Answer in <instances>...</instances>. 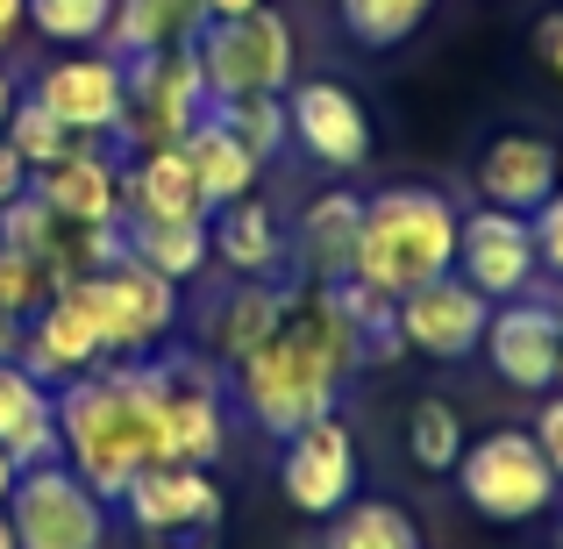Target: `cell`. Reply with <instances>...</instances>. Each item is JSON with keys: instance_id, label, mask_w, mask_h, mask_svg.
Segmentation results:
<instances>
[{"instance_id": "obj_1", "label": "cell", "mask_w": 563, "mask_h": 549, "mask_svg": "<svg viewBox=\"0 0 563 549\" xmlns=\"http://www.w3.org/2000/svg\"><path fill=\"white\" fill-rule=\"evenodd\" d=\"M357 371H372L364 329L314 286L286 307V321L257 350L229 358V399L243 407V421H257L264 436L286 442L292 428L335 414V399Z\"/></svg>"}, {"instance_id": "obj_2", "label": "cell", "mask_w": 563, "mask_h": 549, "mask_svg": "<svg viewBox=\"0 0 563 549\" xmlns=\"http://www.w3.org/2000/svg\"><path fill=\"white\" fill-rule=\"evenodd\" d=\"M51 407H57L65 464L79 471L108 507L151 464H172V385H165V364L157 358L86 371V378L57 385Z\"/></svg>"}, {"instance_id": "obj_3", "label": "cell", "mask_w": 563, "mask_h": 549, "mask_svg": "<svg viewBox=\"0 0 563 549\" xmlns=\"http://www.w3.org/2000/svg\"><path fill=\"white\" fill-rule=\"evenodd\" d=\"M456 229L464 207L435 186H385L364 200V229H357V264L350 272L364 286H378L385 300L428 286V278L456 272Z\"/></svg>"}, {"instance_id": "obj_4", "label": "cell", "mask_w": 563, "mask_h": 549, "mask_svg": "<svg viewBox=\"0 0 563 549\" xmlns=\"http://www.w3.org/2000/svg\"><path fill=\"white\" fill-rule=\"evenodd\" d=\"M71 300V315L93 329L100 343V364H136V358H157L179 329V286L157 278L151 264L136 257H114L100 272H79L57 286Z\"/></svg>"}, {"instance_id": "obj_5", "label": "cell", "mask_w": 563, "mask_h": 549, "mask_svg": "<svg viewBox=\"0 0 563 549\" xmlns=\"http://www.w3.org/2000/svg\"><path fill=\"white\" fill-rule=\"evenodd\" d=\"M450 479H456V493H464V507L485 514V521H499V528L542 521L563 499V479L550 471V457L536 450L528 428H493V436L464 442Z\"/></svg>"}, {"instance_id": "obj_6", "label": "cell", "mask_w": 563, "mask_h": 549, "mask_svg": "<svg viewBox=\"0 0 563 549\" xmlns=\"http://www.w3.org/2000/svg\"><path fill=\"white\" fill-rule=\"evenodd\" d=\"M192 57H200L207 100H243V94H286L300 43H292V22L264 0V8L235 14V22H200Z\"/></svg>"}, {"instance_id": "obj_7", "label": "cell", "mask_w": 563, "mask_h": 549, "mask_svg": "<svg viewBox=\"0 0 563 549\" xmlns=\"http://www.w3.org/2000/svg\"><path fill=\"white\" fill-rule=\"evenodd\" d=\"M207 108L214 100H207L192 43L129 57V100H122V122H114V143L122 151H172V143H186L207 122Z\"/></svg>"}, {"instance_id": "obj_8", "label": "cell", "mask_w": 563, "mask_h": 549, "mask_svg": "<svg viewBox=\"0 0 563 549\" xmlns=\"http://www.w3.org/2000/svg\"><path fill=\"white\" fill-rule=\"evenodd\" d=\"M14 549H108V499L65 464H29L8 493Z\"/></svg>"}, {"instance_id": "obj_9", "label": "cell", "mask_w": 563, "mask_h": 549, "mask_svg": "<svg viewBox=\"0 0 563 549\" xmlns=\"http://www.w3.org/2000/svg\"><path fill=\"white\" fill-rule=\"evenodd\" d=\"M357 479H364V457H357V436H350L343 414H321V421L292 428L286 450H278V493L307 521H329L335 507H350Z\"/></svg>"}, {"instance_id": "obj_10", "label": "cell", "mask_w": 563, "mask_h": 549, "mask_svg": "<svg viewBox=\"0 0 563 549\" xmlns=\"http://www.w3.org/2000/svg\"><path fill=\"white\" fill-rule=\"evenodd\" d=\"M286 143H300L329 172L372 165V114L343 79H292L286 86Z\"/></svg>"}, {"instance_id": "obj_11", "label": "cell", "mask_w": 563, "mask_h": 549, "mask_svg": "<svg viewBox=\"0 0 563 549\" xmlns=\"http://www.w3.org/2000/svg\"><path fill=\"white\" fill-rule=\"evenodd\" d=\"M456 278L478 286L493 307L536 293L542 257H536V229H528V215H507V207H471L464 229H456Z\"/></svg>"}, {"instance_id": "obj_12", "label": "cell", "mask_w": 563, "mask_h": 549, "mask_svg": "<svg viewBox=\"0 0 563 549\" xmlns=\"http://www.w3.org/2000/svg\"><path fill=\"white\" fill-rule=\"evenodd\" d=\"M393 321H399V343L413 350V358H435V364H456L478 350L485 321H493V300H485L478 286H464L456 272L428 278V286L399 293L393 300Z\"/></svg>"}, {"instance_id": "obj_13", "label": "cell", "mask_w": 563, "mask_h": 549, "mask_svg": "<svg viewBox=\"0 0 563 549\" xmlns=\"http://www.w3.org/2000/svg\"><path fill=\"white\" fill-rule=\"evenodd\" d=\"M29 100H43V108H51L79 143L114 136V122H122V100H129V65H122L114 51H71V57H57V65L36 72Z\"/></svg>"}, {"instance_id": "obj_14", "label": "cell", "mask_w": 563, "mask_h": 549, "mask_svg": "<svg viewBox=\"0 0 563 549\" xmlns=\"http://www.w3.org/2000/svg\"><path fill=\"white\" fill-rule=\"evenodd\" d=\"M114 507H122L151 542H172V536H214L229 499H221V485L207 479L200 464H151Z\"/></svg>"}, {"instance_id": "obj_15", "label": "cell", "mask_w": 563, "mask_h": 549, "mask_svg": "<svg viewBox=\"0 0 563 549\" xmlns=\"http://www.w3.org/2000/svg\"><path fill=\"white\" fill-rule=\"evenodd\" d=\"M478 358L493 364L499 385L514 393H550L556 385V307L521 293V300H499L493 321L478 336Z\"/></svg>"}, {"instance_id": "obj_16", "label": "cell", "mask_w": 563, "mask_h": 549, "mask_svg": "<svg viewBox=\"0 0 563 549\" xmlns=\"http://www.w3.org/2000/svg\"><path fill=\"white\" fill-rule=\"evenodd\" d=\"M478 200L485 207H507V215H536L542 200L556 193V143L550 136H528V129H507L478 151Z\"/></svg>"}, {"instance_id": "obj_17", "label": "cell", "mask_w": 563, "mask_h": 549, "mask_svg": "<svg viewBox=\"0 0 563 549\" xmlns=\"http://www.w3.org/2000/svg\"><path fill=\"white\" fill-rule=\"evenodd\" d=\"M29 193L51 207L57 221H122V165L93 143L65 151L57 165L29 172Z\"/></svg>"}, {"instance_id": "obj_18", "label": "cell", "mask_w": 563, "mask_h": 549, "mask_svg": "<svg viewBox=\"0 0 563 549\" xmlns=\"http://www.w3.org/2000/svg\"><path fill=\"white\" fill-rule=\"evenodd\" d=\"M207 250H214V257L229 264L235 278H278V272L292 264L286 229H278V215L257 200V193H243V200H221L214 215H207Z\"/></svg>"}, {"instance_id": "obj_19", "label": "cell", "mask_w": 563, "mask_h": 549, "mask_svg": "<svg viewBox=\"0 0 563 549\" xmlns=\"http://www.w3.org/2000/svg\"><path fill=\"white\" fill-rule=\"evenodd\" d=\"M14 364L57 393V385H71V378H86V371H100V343H93V329L71 315V300L57 293L51 307H36V315L22 321V358H14Z\"/></svg>"}, {"instance_id": "obj_20", "label": "cell", "mask_w": 563, "mask_h": 549, "mask_svg": "<svg viewBox=\"0 0 563 549\" xmlns=\"http://www.w3.org/2000/svg\"><path fill=\"white\" fill-rule=\"evenodd\" d=\"M122 221H207L200 179H192L186 151H136V165H122Z\"/></svg>"}, {"instance_id": "obj_21", "label": "cell", "mask_w": 563, "mask_h": 549, "mask_svg": "<svg viewBox=\"0 0 563 549\" xmlns=\"http://www.w3.org/2000/svg\"><path fill=\"white\" fill-rule=\"evenodd\" d=\"M357 229H364V193H321V200L300 215V229L286 235L292 264H300L314 286L350 278V264H357Z\"/></svg>"}, {"instance_id": "obj_22", "label": "cell", "mask_w": 563, "mask_h": 549, "mask_svg": "<svg viewBox=\"0 0 563 549\" xmlns=\"http://www.w3.org/2000/svg\"><path fill=\"white\" fill-rule=\"evenodd\" d=\"M0 450L14 457V464H51V457H65V442H57V407H51V385L29 378L22 364H0Z\"/></svg>"}, {"instance_id": "obj_23", "label": "cell", "mask_w": 563, "mask_h": 549, "mask_svg": "<svg viewBox=\"0 0 563 549\" xmlns=\"http://www.w3.org/2000/svg\"><path fill=\"white\" fill-rule=\"evenodd\" d=\"M292 300H300V293H292L286 278H235L229 300L207 315V343H214L221 358H243V350H257L264 336L286 321Z\"/></svg>"}, {"instance_id": "obj_24", "label": "cell", "mask_w": 563, "mask_h": 549, "mask_svg": "<svg viewBox=\"0 0 563 549\" xmlns=\"http://www.w3.org/2000/svg\"><path fill=\"white\" fill-rule=\"evenodd\" d=\"M207 22L200 0H114V22H108V43L129 65V57H151V51H172V43H192Z\"/></svg>"}, {"instance_id": "obj_25", "label": "cell", "mask_w": 563, "mask_h": 549, "mask_svg": "<svg viewBox=\"0 0 563 549\" xmlns=\"http://www.w3.org/2000/svg\"><path fill=\"white\" fill-rule=\"evenodd\" d=\"M186 151V165H192V179H200V200H207V215H214L221 200H243V193H257V157L243 151V143L229 136V129L214 122V114H207L200 129H192V136L179 143Z\"/></svg>"}, {"instance_id": "obj_26", "label": "cell", "mask_w": 563, "mask_h": 549, "mask_svg": "<svg viewBox=\"0 0 563 549\" xmlns=\"http://www.w3.org/2000/svg\"><path fill=\"white\" fill-rule=\"evenodd\" d=\"M122 243H129V257L151 264L157 278H172V286H186V278H200L207 264H214L207 221H122Z\"/></svg>"}, {"instance_id": "obj_27", "label": "cell", "mask_w": 563, "mask_h": 549, "mask_svg": "<svg viewBox=\"0 0 563 549\" xmlns=\"http://www.w3.org/2000/svg\"><path fill=\"white\" fill-rule=\"evenodd\" d=\"M321 549H421V521H413L399 499H350L329 514V536Z\"/></svg>"}, {"instance_id": "obj_28", "label": "cell", "mask_w": 563, "mask_h": 549, "mask_svg": "<svg viewBox=\"0 0 563 549\" xmlns=\"http://www.w3.org/2000/svg\"><path fill=\"white\" fill-rule=\"evenodd\" d=\"M407 457H413V471H428V479H450L456 457H464V414H456L450 399H413Z\"/></svg>"}, {"instance_id": "obj_29", "label": "cell", "mask_w": 563, "mask_h": 549, "mask_svg": "<svg viewBox=\"0 0 563 549\" xmlns=\"http://www.w3.org/2000/svg\"><path fill=\"white\" fill-rule=\"evenodd\" d=\"M214 114L221 129H229L235 143H243L257 165H272L278 151H286V94H243V100H214Z\"/></svg>"}, {"instance_id": "obj_30", "label": "cell", "mask_w": 563, "mask_h": 549, "mask_svg": "<svg viewBox=\"0 0 563 549\" xmlns=\"http://www.w3.org/2000/svg\"><path fill=\"white\" fill-rule=\"evenodd\" d=\"M435 14V0H343V36L357 51H399Z\"/></svg>"}, {"instance_id": "obj_31", "label": "cell", "mask_w": 563, "mask_h": 549, "mask_svg": "<svg viewBox=\"0 0 563 549\" xmlns=\"http://www.w3.org/2000/svg\"><path fill=\"white\" fill-rule=\"evenodd\" d=\"M29 29L65 51H86V43H108V22H114V0H22Z\"/></svg>"}, {"instance_id": "obj_32", "label": "cell", "mask_w": 563, "mask_h": 549, "mask_svg": "<svg viewBox=\"0 0 563 549\" xmlns=\"http://www.w3.org/2000/svg\"><path fill=\"white\" fill-rule=\"evenodd\" d=\"M0 136L14 143V157H22L29 172H43V165H57L65 151H79V136H71V129L43 108V100H29V94L14 100V114H8V129H0Z\"/></svg>"}, {"instance_id": "obj_33", "label": "cell", "mask_w": 563, "mask_h": 549, "mask_svg": "<svg viewBox=\"0 0 563 549\" xmlns=\"http://www.w3.org/2000/svg\"><path fill=\"white\" fill-rule=\"evenodd\" d=\"M57 286H65L57 257H22V250H0V315L29 321L36 307L57 300Z\"/></svg>"}, {"instance_id": "obj_34", "label": "cell", "mask_w": 563, "mask_h": 549, "mask_svg": "<svg viewBox=\"0 0 563 549\" xmlns=\"http://www.w3.org/2000/svg\"><path fill=\"white\" fill-rule=\"evenodd\" d=\"M57 243V215L36 200V193H22L14 207H0V250H22V257H51ZM65 272V264H57Z\"/></svg>"}, {"instance_id": "obj_35", "label": "cell", "mask_w": 563, "mask_h": 549, "mask_svg": "<svg viewBox=\"0 0 563 549\" xmlns=\"http://www.w3.org/2000/svg\"><path fill=\"white\" fill-rule=\"evenodd\" d=\"M528 229H536V257H542V272L563 286V186L550 193V200L528 215Z\"/></svg>"}, {"instance_id": "obj_36", "label": "cell", "mask_w": 563, "mask_h": 549, "mask_svg": "<svg viewBox=\"0 0 563 549\" xmlns=\"http://www.w3.org/2000/svg\"><path fill=\"white\" fill-rule=\"evenodd\" d=\"M528 436H536V450L550 457V471L563 479V385H550V393H542V407H536V428H528Z\"/></svg>"}, {"instance_id": "obj_37", "label": "cell", "mask_w": 563, "mask_h": 549, "mask_svg": "<svg viewBox=\"0 0 563 549\" xmlns=\"http://www.w3.org/2000/svg\"><path fill=\"white\" fill-rule=\"evenodd\" d=\"M536 65L550 72V79H563V8H550L536 22Z\"/></svg>"}, {"instance_id": "obj_38", "label": "cell", "mask_w": 563, "mask_h": 549, "mask_svg": "<svg viewBox=\"0 0 563 549\" xmlns=\"http://www.w3.org/2000/svg\"><path fill=\"white\" fill-rule=\"evenodd\" d=\"M22 193H29V165H22V157H14V143L0 136V207H14V200H22Z\"/></svg>"}, {"instance_id": "obj_39", "label": "cell", "mask_w": 563, "mask_h": 549, "mask_svg": "<svg viewBox=\"0 0 563 549\" xmlns=\"http://www.w3.org/2000/svg\"><path fill=\"white\" fill-rule=\"evenodd\" d=\"M29 29V14H22V0H0V57H8V43Z\"/></svg>"}, {"instance_id": "obj_40", "label": "cell", "mask_w": 563, "mask_h": 549, "mask_svg": "<svg viewBox=\"0 0 563 549\" xmlns=\"http://www.w3.org/2000/svg\"><path fill=\"white\" fill-rule=\"evenodd\" d=\"M200 8H207V22H235V14L264 8V0H200Z\"/></svg>"}, {"instance_id": "obj_41", "label": "cell", "mask_w": 563, "mask_h": 549, "mask_svg": "<svg viewBox=\"0 0 563 549\" xmlns=\"http://www.w3.org/2000/svg\"><path fill=\"white\" fill-rule=\"evenodd\" d=\"M14 358H22V321L0 315V364H14Z\"/></svg>"}, {"instance_id": "obj_42", "label": "cell", "mask_w": 563, "mask_h": 549, "mask_svg": "<svg viewBox=\"0 0 563 549\" xmlns=\"http://www.w3.org/2000/svg\"><path fill=\"white\" fill-rule=\"evenodd\" d=\"M14 100H22V79H14L8 65H0V129H8V114H14Z\"/></svg>"}, {"instance_id": "obj_43", "label": "cell", "mask_w": 563, "mask_h": 549, "mask_svg": "<svg viewBox=\"0 0 563 549\" xmlns=\"http://www.w3.org/2000/svg\"><path fill=\"white\" fill-rule=\"evenodd\" d=\"M14 479H22V464H14L8 450H0V507H8V493H14Z\"/></svg>"}, {"instance_id": "obj_44", "label": "cell", "mask_w": 563, "mask_h": 549, "mask_svg": "<svg viewBox=\"0 0 563 549\" xmlns=\"http://www.w3.org/2000/svg\"><path fill=\"white\" fill-rule=\"evenodd\" d=\"M550 307H556V385H563V293H556Z\"/></svg>"}, {"instance_id": "obj_45", "label": "cell", "mask_w": 563, "mask_h": 549, "mask_svg": "<svg viewBox=\"0 0 563 549\" xmlns=\"http://www.w3.org/2000/svg\"><path fill=\"white\" fill-rule=\"evenodd\" d=\"M0 549H14V528H8V507H0Z\"/></svg>"}, {"instance_id": "obj_46", "label": "cell", "mask_w": 563, "mask_h": 549, "mask_svg": "<svg viewBox=\"0 0 563 549\" xmlns=\"http://www.w3.org/2000/svg\"><path fill=\"white\" fill-rule=\"evenodd\" d=\"M556 186H563V151H556Z\"/></svg>"}]
</instances>
